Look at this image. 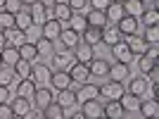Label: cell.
<instances>
[{"label":"cell","mask_w":159,"mask_h":119,"mask_svg":"<svg viewBox=\"0 0 159 119\" xmlns=\"http://www.w3.org/2000/svg\"><path fill=\"white\" fill-rule=\"evenodd\" d=\"M52 100H55V91L43 86V88H36V93H33V98H31V105L36 107V110H40V112H43V110H45Z\"/></svg>","instance_id":"obj_1"},{"label":"cell","mask_w":159,"mask_h":119,"mask_svg":"<svg viewBox=\"0 0 159 119\" xmlns=\"http://www.w3.org/2000/svg\"><path fill=\"white\" fill-rule=\"evenodd\" d=\"M124 93H126V88H124L121 81H107V83L100 86V95L107 98V100H119Z\"/></svg>","instance_id":"obj_2"},{"label":"cell","mask_w":159,"mask_h":119,"mask_svg":"<svg viewBox=\"0 0 159 119\" xmlns=\"http://www.w3.org/2000/svg\"><path fill=\"white\" fill-rule=\"evenodd\" d=\"M76 102H86V100H98L100 98V86L86 81V83H81V88H76Z\"/></svg>","instance_id":"obj_3"},{"label":"cell","mask_w":159,"mask_h":119,"mask_svg":"<svg viewBox=\"0 0 159 119\" xmlns=\"http://www.w3.org/2000/svg\"><path fill=\"white\" fill-rule=\"evenodd\" d=\"M74 62H76V60H74V53L66 50V48H64V53H52V67H55L52 72H66Z\"/></svg>","instance_id":"obj_4"},{"label":"cell","mask_w":159,"mask_h":119,"mask_svg":"<svg viewBox=\"0 0 159 119\" xmlns=\"http://www.w3.org/2000/svg\"><path fill=\"white\" fill-rule=\"evenodd\" d=\"M29 12H31L33 24H38V26H43L48 19H52V10L45 7V5H40V2H33V5L29 7Z\"/></svg>","instance_id":"obj_5"},{"label":"cell","mask_w":159,"mask_h":119,"mask_svg":"<svg viewBox=\"0 0 159 119\" xmlns=\"http://www.w3.org/2000/svg\"><path fill=\"white\" fill-rule=\"evenodd\" d=\"M124 40H126V45H128V50H131L133 57H140V55H145V50H147V40L143 38V36L133 33V36H124Z\"/></svg>","instance_id":"obj_6"},{"label":"cell","mask_w":159,"mask_h":119,"mask_svg":"<svg viewBox=\"0 0 159 119\" xmlns=\"http://www.w3.org/2000/svg\"><path fill=\"white\" fill-rule=\"evenodd\" d=\"M66 72H69L71 81H76V83H86V81H90V69H88V64H83V62H74Z\"/></svg>","instance_id":"obj_7"},{"label":"cell","mask_w":159,"mask_h":119,"mask_svg":"<svg viewBox=\"0 0 159 119\" xmlns=\"http://www.w3.org/2000/svg\"><path fill=\"white\" fill-rule=\"evenodd\" d=\"M71 53H74V60H76V62H83V64H88V62L95 60L93 45H88V43H83V40H79V45L74 48Z\"/></svg>","instance_id":"obj_8"},{"label":"cell","mask_w":159,"mask_h":119,"mask_svg":"<svg viewBox=\"0 0 159 119\" xmlns=\"http://www.w3.org/2000/svg\"><path fill=\"white\" fill-rule=\"evenodd\" d=\"M107 76H112V81H121V83H124L126 79H131V67H128L126 62H112Z\"/></svg>","instance_id":"obj_9"},{"label":"cell","mask_w":159,"mask_h":119,"mask_svg":"<svg viewBox=\"0 0 159 119\" xmlns=\"http://www.w3.org/2000/svg\"><path fill=\"white\" fill-rule=\"evenodd\" d=\"M50 88L52 91H64V88H71V76H69V72H52V76H50Z\"/></svg>","instance_id":"obj_10"},{"label":"cell","mask_w":159,"mask_h":119,"mask_svg":"<svg viewBox=\"0 0 159 119\" xmlns=\"http://www.w3.org/2000/svg\"><path fill=\"white\" fill-rule=\"evenodd\" d=\"M50 76H52V67H48V64H33L31 69V76L29 79L33 81V83H48L50 81Z\"/></svg>","instance_id":"obj_11"},{"label":"cell","mask_w":159,"mask_h":119,"mask_svg":"<svg viewBox=\"0 0 159 119\" xmlns=\"http://www.w3.org/2000/svg\"><path fill=\"white\" fill-rule=\"evenodd\" d=\"M81 40L88 43V45H93V48L100 45V43H102V29H100V26H90V24H88V26L81 31Z\"/></svg>","instance_id":"obj_12"},{"label":"cell","mask_w":159,"mask_h":119,"mask_svg":"<svg viewBox=\"0 0 159 119\" xmlns=\"http://www.w3.org/2000/svg\"><path fill=\"white\" fill-rule=\"evenodd\" d=\"M138 110H140V114H143V119L159 117V102L154 98H143L138 102Z\"/></svg>","instance_id":"obj_13"},{"label":"cell","mask_w":159,"mask_h":119,"mask_svg":"<svg viewBox=\"0 0 159 119\" xmlns=\"http://www.w3.org/2000/svg\"><path fill=\"white\" fill-rule=\"evenodd\" d=\"M102 114L107 119H124L126 117V110L121 107L119 100H107V105H102Z\"/></svg>","instance_id":"obj_14"},{"label":"cell","mask_w":159,"mask_h":119,"mask_svg":"<svg viewBox=\"0 0 159 119\" xmlns=\"http://www.w3.org/2000/svg\"><path fill=\"white\" fill-rule=\"evenodd\" d=\"M81 112L86 119H100L102 117V102L100 100H86V102H81Z\"/></svg>","instance_id":"obj_15"},{"label":"cell","mask_w":159,"mask_h":119,"mask_svg":"<svg viewBox=\"0 0 159 119\" xmlns=\"http://www.w3.org/2000/svg\"><path fill=\"white\" fill-rule=\"evenodd\" d=\"M147 88H150V83H147V79H143V76H131V81H128V91L131 95H135V98H143L147 93Z\"/></svg>","instance_id":"obj_16"},{"label":"cell","mask_w":159,"mask_h":119,"mask_svg":"<svg viewBox=\"0 0 159 119\" xmlns=\"http://www.w3.org/2000/svg\"><path fill=\"white\" fill-rule=\"evenodd\" d=\"M40 31H43V38L48 40H57L60 38V33H62V21L57 19H48L43 26H40Z\"/></svg>","instance_id":"obj_17"},{"label":"cell","mask_w":159,"mask_h":119,"mask_svg":"<svg viewBox=\"0 0 159 119\" xmlns=\"http://www.w3.org/2000/svg\"><path fill=\"white\" fill-rule=\"evenodd\" d=\"M57 40H60L66 50H74V48L79 45V40H81V33H76L74 29H62V33H60Z\"/></svg>","instance_id":"obj_18"},{"label":"cell","mask_w":159,"mask_h":119,"mask_svg":"<svg viewBox=\"0 0 159 119\" xmlns=\"http://www.w3.org/2000/svg\"><path fill=\"white\" fill-rule=\"evenodd\" d=\"M138 24L140 21L135 19V17H124L121 21H116V29H119V33L121 36H133V33H138Z\"/></svg>","instance_id":"obj_19"},{"label":"cell","mask_w":159,"mask_h":119,"mask_svg":"<svg viewBox=\"0 0 159 119\" xmlns=\"http://www.w3.org/2000/svg\"><path fill=\"white\" fill-rule=\"evenodd\" d=\"M121 38H124V36L119 33L116 24H105V26H102V43H107L109 48H112L114 43H119Z\"/></svg>","instance_id":"obj_20"},{"label":"cell","mask_w":159,"mask_h":119,"mask_svg":"<svg viewBox=\"0 0 159 119\" xmlns=\"http://www.w3.org/2000/svg\"><path fill=\"white\" fill-rule=\"evenodd\" d=\"M112 55L116 57V62H126V64L133 60V55H131V50H128V45H126V40H124V38L112 45Z\"/></svg>","instance_id":"obj_21"},{"label":"cell","mask_w":159,"mask_h":119,"mask_svg":"<svg viewBox=\"0 0 159 119\" xmlns=\"http://www.w3.org/2000/svg\"><path fill=\"white\" fill-rule=\"evenodd\" d=\"M109 64H112V62H107V60H102V57H95L93 62H88L90 76H107V74H109Z\"/></svg>","instance_id":"obj_22"},{"label":"cell","mask_w":159,"mask_h":119,"mask_svg":"<svg viewBox=\"0 0 159 119\" xmlns=\"http://www.w3.org/2000/svg\"><path fill=\"white\" fill-rule=\"evenodd\" d=\"M105 17H107V24H116V21H121L126 17V12H124L121 2H112V5L105 10Z\"/></svg>","instance_id":"obj_23"},{"label":"cell","mask_w":159,"mask_h":119,"mask_svg":"<svg viewBox=\"0 0 159 119\" xmlns=\"http://www.w3.org/2000/svg\"><path fill=\"white\" fill-rule=\"evenodd\" d=\"M10 105H12L14 114H21V117H29V114H31V110H33L31 100H29V98H19V95H17Z\"/></svg>","instance_id":"obj_24"},{"label":"cell","mask_w":159,"mask_h":119,"mask_svg":"<svg viewBox=\"0 0 159 119\" xmlns=\"http://www.w3.org/2000/svg\"><path fill=\"white\" fill-rule=\"evenodd\" d=\"M50 10H52V19H57V21H69V19H71V14H74L71 7L66 5V2H55Z\"/></svg>","instance_id":"obj_25"},{"label":"cell","mask_w":159,"mask_h":119,"mask_svg":"<svg viewBox=\"0 0 159 119\" xmlns=\"http://www.w3.org/2000/svg\"><path fill=\"white\" fill-rule=\"evenodd\" d=\"M55 102L57 105H62L66 110V107H74V102H76V93H74V86L71 88H64V91H57V98H55Z\"/></svg>","instance_id":"obj_26"},{"label":"cell","mask_w":159,"mask_h":119,"mask_svg":"<svg viewBox=\"0 0 159 119\" xmlns=\"http://www.w3.org/2000/svg\"><path fill=\"white\" fill-rule=\"evenodd\" d=\"M0 57H2V64H7V67H14L17 62H19V50L14 45H5L2 50H0Z\"/></svg>","instance_id":"obj_27"},{"label":"cell","mask_w":159,"mask_h":119,"mask_svg":"<svg viewBox=\"0 0 159 119\" xmlns=\"http://www.w3.org/2000/svg\"><path fill=\"white\" fill-rule=\"evenodd\" d=\"M33 93H36V83L31 79H19L17 81V95L19 98H33Z\"/></svg>","instance_id":"obj_28"},{"label":"cell","mask_w":159,"mask_h":119,"mask_svg":"<svg viewBox=\"0 0 159 119\" xmlns=\"http://www.w3.org/2000/svg\"><path fill=\"white\" fill-rule=\"evenodd\" d=\"M2 33H5V40H7V45H14V48H19L21 43H26V38H24V31H19L17 26L7 29V31H2Z\"/></svg>","instance_id":"obj_29"},{"label":"cell","mask_w":159,"mask_h":119,"mask_svg":"<svg viewBox=\"0 0 159 119\" xmlns=\"http://www.w3.org/2000/svg\"><path fill=\"white\" fill-rule=\"evenodd\" d=\"M36 53L38 55H43V57H52V53H55V40H48V38H38L36 43Z\"/></svg>","instance_id":"obj_30"},{"label":"cell","mask_w":159,"mask_h":119,"mask_svg":"<svg viewBox=\"0 0 159 119\" xmlns=\"http://www.w3.org/2000/svg\"><path fill=\"white\" fill-rule=\"evenodd\" d=\"M121 7H124V12H126L128 17H135V19H138L140 14H143V10H145V7L140 5V0H124Z\"/></svg>","instance_id":"obj_31"},{"label":"cell","mask_w":159,"mask_h":119,"mask_svg":"<svg viewBox=\"0 0 159 119\" xmlns=\"http://www.w3.org/2000/svg\"><path fill=\"white\" fill-rule=\"evenodd\" d=\"M31 24H33V19H31V12H29V10H21V12L14 14V26L19 29V31H26Z\"/></svg>","instance_id":"obj_32"},{"label":"cell","mask_w":159,"mask_h":119,"mask_svg":"<svg viewBox=\"0 0 159 119\" xmlns=\"http://www.w3.org/2000/svg\"><path fill=\"white\" fill-rule=\"evenodd\" d=\"M43 117H45V119H64L66 114H64V107L57 105V102L52 100V102H50V105L43 110Z\"/></svg>","instance_id":"obj_33"},{"label":"cell","mask_w":159,"mask_h":119,"mask_svg":"<svg viewBox=\"0 0 159 119\" xmlns=\"http://www.w3.org/2000/svg\"><path fill=\"white\" fill-rule=\"evenodd\" d=\"M14 81H17V74H14V69L12 67H7V64H2L0 67V86H12Z\"/></svg>","instance_id":"obj_34"},{"label":"cell","mask_w":159,"mask_h":119,"mask_svg":"<svg viewBox=\"0 0 159 119\" xmlns=\"http://www.w3.org/2000/svg\"><path fill=\"white\" fill-rule=\"evenodd\" d=\"M12 69H14V74H17V79H29V76H31L33 64L29 62V60H19V62H17Z\"/></svg>","instance_id":"obj_35"},{"label":"cell","mask_w":159,"mask_h":119,"mask_svg":"<svg viewBox=\"0 0 159 119\" xmlns=\"http://www.w3.org/2000/svg\"><path fill=\"white\" fill-rule=\"evenodd\" d=\"M86 21L90 24V26H105L107 24V17H105V12H100V10H90V12L86 14Z\"/></svg>","instance_id":"obj_36"},{"label":"cell","mask_w":159,"mask_h":119,"mask_svg":"<svg viewBox=\"0 0 159 119\" xmlns=\"http://www.w3.org/2000/svg\"><path fill=\"white\" fill-rule=\"evenodd\" d=\"M17 50H19V57H21V60H29L31 64H33V60L38 57V53H36V45H33V43H21Z\"/></svg>","instance_id":"obj_37"},{"label":"cell","mask_w":159,"mask_h":119,"mask_svg":"<svg viewBox=\"0 0 159 119\" xmlns=\"http://www.w3.org/2000/svg\"><path fill=\"white\" fill-rule=\"evenodd\" d=\"M138 21H143L145 26H154V24H159V10H143V14L138 17Z\"/></svg>","instance_id":"obj_38"},{"label":"cell","mask_w":159,"mask_h":119,"mask_svg":"<svg viewBox=\"0 0 159 119\" xmlns=\"http://www.w3.org/2000/svg\"><path fill=\"white\" fill-rule=\"evenodd\" d=\"M86 26H88L86 17H83L81 12H74V14H71V19H69V29H74L76 33H81V31H83Z\"/></svg>","instance_id":"obj_39"},{"label":"cell","mask_w":159,"mask_h":119,"mask_svg":"<svg viewBox=\"0 0 159 119\" xmlns=\"http://www.w3.org/2000/svg\"><path fill=\"white\" fill-rule=\"evenodd\" d=\"M119 102H121V107H124L126 112H131V110H138L140 98H135V95H131V93H124V95L119 98Z\"/></svg>","instance_id":"obj_40"},{"label":"cell","mask_w":159,"mask_h":119,"mask_svg":"<svg viewBox=\"0 0 159 119\" xmlns=\"http://www.w3.org/2000/svg\"><path fill=\"white\" fill-rule=\"evenodd\" d=\"M24 38H26V43H36L38 38H43V31H40L38 24H31V26L24 31Z\"/></svg>","instance_id":"obj_41"},{"label":"cell","mask_w":159,"mask_h":119,"mask_svg":"<svg viewBox=\"0 0 159 119\" xmlns=\"http://www.w3.org/2000/svg\"><path fill=\"white\" fill-rule=\"evenodd\" d=\"M143 38L147 40V45L159 43V24H154V26H145V36H143Z\"/></svg>","instance_id":"obj_42"},{"label":"cell","mask_w":159,"mask_h":119,"mask_svg":"<svg viewBox=\"0 0 159 119\" xmlns=\"http://www.w3.org/2000/svg\"><path fill=\"white\" fill-rule=\"evenodd\" d=\"M14 26V14H10V12H0V31H7V29H12Z\"/></svg>","instance_id":"obj_43"},{"label":"cell","mask_w":159,"mask_h":119,"mask_svg":"<svg viewBox=\"0 0 159 119\" xmlns=\"http://www.w3.org/2000/svg\"><path fill=\"white\" fill-rule=\"evenodd\" d=\"M138 67H140V72L143 74H147L152 67H157V60H152V57H147V55H140V60H138Z\"/></svg>","instance_id":"obj_44"},{"label":"cell","mask_w":159,"mask_h":119,"mask_svg":"<svg viewBox=\"0 0 159 119\" xmlns=\"http://www.w3.org/2000/svg\"><path fill=\"white\" fill-rule=\"evenodd\" d=\"M24 10V5H21V0H5V12L10 14H17Z\"/></svg>","instance_id":"obj_45"},{"label":"cell","mask_w":159,"mask_h":119,"mask_svg":"<svg viewBox=\"0 0 159 119\" xmlns=\"http://www.w3.org/2000/svg\"><path fill=\"white\" fill-rule=\"evenodd\" d=\"M14 117V110L10 102H0V119H12Z\"/></svg>","instance_id":"obj_46"},{"label":"cell","mask_w":159,"mask_h":119,"mask_svg":"<svg viewBox=\"0 0 159 119\" xmlns=\"http://www.w3.org/2000/svg\"><path fill=\"white\" fill-rule=\"evenodd\" d=\"M66 5L71 7V12H81L88 7V0H66Z\"/></svg>","instance_id":"obj_47"},{"label":"cell","mask_w":159,"mask_h":119,"mask_svg":"<svg viewBox=\"0 0 159 119\" xmlns=\"http://www.w3.org/2000/svg\"><path fill=\"white\" fill-rule=\"evenodd\" d=\"M88 5H93V10H100V12H105L107 7L112 5V0H88Z\"/></svg>","instance_id":"obj_48"},{"label":"cell","mask_w":159,"mask_h":119,"mask_svg":"<svg viewBox=\"0 0 159 119\" xmlns=\"http://www.w3.org/2000/svg\"><path fill=\"white\" fill-rule=\"evenodd\" d=\"M145 55H147V57H152V60H157V57H159V43H152V45H147Z\"/></svg>","instance_id":"obj_49"},{"label":"cell","mask_w":159,"mask_h":119,"mask_svg":"<svg viewBox=\"0 0 159 119\" xmlns=\"http://www.w3.org/2000/svg\"><path fill=\"white\" fill-rule=\"evenodd\" d=\"M147 83H159V67H152L150 72H147Z\"/></svg>","instance_id":"obj_50"},{"label":"cell","mask_w":159,"mask_h":119,"mask_svg":"<svg viewBox=\"0 0 159 119\" xmlns=\"http://www.w3.org/2000/svg\"><path fill=\"white\" fill-rule=\"evenodd\" d=\"M140 5L145 10H159V0H140Z\"/></svg>","instance_id":"obj_51"},{"label":"cell","mask_w":159,"mask_h":119,"mask_svg":"<svg viewBox=\"0 0 159 119\" xmlns=\"http://www.w3.org/2000/svg\"><path fill=\"white\" fill-rule=\"evenodd\" d=\"M0 102H10V88L0 86Z\"/></svg>","instance_id":"obj_52"},{"label":"cell","mask_w":159,"mask_h":119,"mask_svg":"<svg viewBox=\"0 0 159 119\" xmlns=\"http://www.w3.org/2000/svg\"><path fill=\"white\" fill-rule=\"evenodd\" d=\"M147 91H150V98H154V100H157V91H159V88H157V83H152V88H147Z\"/></svg>","instance_id":"obj_53"},{"label":"cell","mask_w":159,"mask_h":119,"mask_svg":"<svg viewBox=\"0 0 159 119\" xmlns=\"http://www.w3.org/2000/svg\"><path fill=\"white\" fill-rule=\"evenodd\" d=\"M38 2H40V5H45V7H52L57 0H38Z\"/></svg>","instance_id":"obj_54"},{"label":"cell","mask_w":159,"mask_h":119,"mask_svg":"<svg viewBox=\"0 0 159 119\" xmlns=\"http://www.w3.org/2000/svg\"><path fill=\"white\" fill-rule=\"evenodd\" d=\"M5 45H7V40H5V33L0 31V50H2V48H5Z\"/></svg>","instance_id":"obj_55"},{"label":"cell","mask_w":159,"mask_h":119,"mask_svg":"<svg viewBox=\"0 0 159 119\" xmlns=\"http://www.w3.org/2000/svg\"><path fill=\"white\" fill-rule=\"evenodd\" d=\"M69 119H86V117H83V112H74Z\"/></svg>","instance_id":"obj_56"},{"label":"cell","mask_w":159,"mask_h":119,"mask_svg":"<svg viewBox=\"0 0 159 119\" xmlns=\"http://www.w3.org/2000/svg\"><path fill=\"white\" fill-rule=\"evenodd\" d=\"M33 2H38V0H21V5H24V7H31Z\"/></svg>","instance_id":"obj_57"},{"label":"cell","mask_w":159,"mask_h":119,"mask_svg":"<svg viewBox=\"0 0 159 119\" xmlns=\"http://www.w3.org/2000/svg\"><path fill=\"white\" fill-rule=\"evenodd\" d=\"M31 119H45V117H43V112H40V110H36V114H33Z\"/></svg>","instance_id":"obj_58"},{"label":"cell","mask_w":159,"mask_h":119,"mask_svg":"<svg viewBox=\"0 0 159 119\" xmlns=\"http://www.w3.org/2000/svg\"><path fill=\"white\" fill-rule=\"evenodd\" d=\"M2 10H5V0H0V12H2Z\"/></svg>","instance_id":"obj_59"},{"label":"cell","mask_w":159,"mask_h":119,"mask_svg":"<svg viewBox=\"0 0 159 119\" xmlns=\"http://www.w3.org/2000/svg\"><path fill=\"white\" fill-rule=\"evenodd\" d=\"M12 119H29V117H21V114H14Z\"/></svg>","instance_id":"obj_60"},{"label":"cell","mask_w":159,"mask_h":119,"mask_svg":"<svg viewBox=\"0 0 159 119\" xmlns=\"http://www.w3.org/2000/svg\"><path fill=\"white\" fill-rule=\"evenodd\" d=\"M112 2H124V0H112Z\"/></svg>","instance_id":"obj_61"},{"label":"cell","mask_w":159,"mask_h":119,"mask_svg":"<svg viewBox=\"0 0 159 119\" xmlns=\"http://www.w3.org/2000/svg\"><path fill=\"white\" fill-rule=\"evenodd\" d=\"M0 67H2V57H0Z\"/></svg>","instance_id":"obj_62"},{"label":"cell","mask_w":159,"mask_h":119,"mask_svg":"<svg viewBox=\"0 0 159 119\" xmlns=\"http://www.w3.org/2000/svg\"><path fill=\"white\" fill-rule=\"evenodd\" d=\"M100 119H107V117H105V114H102V117H100Z\"/></svg>","instance_id":"obj_63"},{"label":"cell","mask_w":159,"mask_h":119,"mask_svg":"<svg viewBox=\"0 0 159 119\" xmlns=\"http://www.w3.org/2000/svg\"><path fill=\"white\" fill-rule=\"evenodd\" d=\"M150 119H159V117H150Z\"/></svg>","instance_id":"obj_64"}]
</instances>
